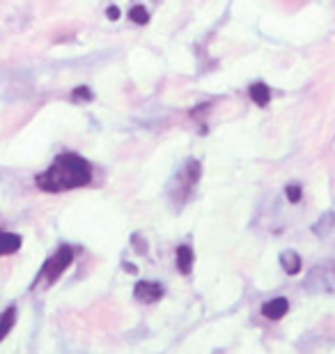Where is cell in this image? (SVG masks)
Masks as SVG:
<instances>
[{"instance_id": "7", "label": "cell", "mask_w": 335, "mask_h": 354, "mask_svg": "<svg viewBox=\"0 0 335 354\" xmlns=\"http://www.w3.org/2000/svg\"><path fill=\"white\" fill-rule=\"evenodd\" d=\"M280 265L285 269V274L294 276L301 272V256H298L296 251H285L280 256Z\"/></svg>"}, {"instance_id": "11", "label": "cell", "mask_w": 335, "mask_h": 354, "mask_svg": "<svg viewBox=\"0 0 335 354\" xmlns=\"http://www.w3.org/2000/svg\"><path fill=\"white\" fill-rule=\"evenodd\" d=\"M333 228H335V212H329V214H326L322 221H319L315 228H312V232L319 235V237H324L326 232H331Z\"/></svg>"}, {"instance_id": "8", "label": "cell", "mask_w": 335, "mask_h": 354, "mask_svg": "<svg viewBox=\"0 0 335 354\" xmlns=\"http://www.w3.org/2000/svg\"><path fill=\"white\" fill-rule=\"evenodd\" d=\"M177 269L182 274H191V269H193V251H191V246H180L177 249Z\"/></svg>"}, {"instance_id": "1", "label": "cell", "mask_w": 335, "mask_h": 354, "mask_svg": "<svg viewBox=\"0 0 335 354\" xmlns=\"http://www.w3.org/2000/svg\"><path fill=\"white\" fill-rule=\"evenodd\" d=\"M37 187L48 191V194H58V191H69L85 187L92 182V168L83 157L78 154L65 152L53 161V166L46 173L37 175Z\"/></svg>"}, {"instance_id": "4", "label": "cell", "mask_w": 335, "mask_h": 354, "mask_svg": "<svg viewBox=\"0 0 335 354\" xmlns=\"http://www.w3.org/2000/svg\"><path fill=\"white\" fill-rule=\"evenodd\" d=\"M163 292H166V290H163L161 283H154V281H140V283H135V290H133L135 299L142 301V304H152L156 299H161Z\"/></svg>"}, {"instance_id": "10", "label": "cell", "mask_w": 335, "mask_h": 354, "mask_svg": "<svg viewBox=\"0 0 335 354\" xmlns=\"http://www.w3.org/2000/svg\"><path fill=\"white\" fill-rule=\"evenodd\" d=\"M14 322H17V308L10 306L3 315H0V341H3V338L12 331Z\"/></svg>"}, {"instance_id": "5", "label": "cell", "mask_w": 335, "mask_h": 354, "mask_svg": "<svg viewBox=\"0 0 335 354\" xmlns=\"http://www.w3.org/2000/svg\"><path fill=\"white\" fill-rule=\"evenodd\" d=\"M289 310V301L285 297H276V299H269L265 306H262V315L267 320H280V317L287 315Z\"/></svg>"}, {"instance_id": "6", "label": "cell", "mask_w": 335, "mask_h": 354, "mask_svg": "<svg viewBox=\"0 0 335 354\" xmlns=\"http://www.w3.org/2000/svg\"><path fill=\"white\" fill-rule=\"evenodd\" d=\"M19 249H21V237L14 235V232L0 230V256H10V253H17Z\"/></svg>"}, {"instance_id": "15", "label": "cell", "mask_w": 335, "mask_h": 354, "mask_svg": "<svg viewBox=\"0 0 335 354\" xmlns=\"http://www.w3.org/2000/svg\"><path fill=\"white\" fill-rule=\"evenodd\" d=\"M106 17L115 21V19L119 17V10H117V7H108V10H106Z\"/></svg>"}, {"instance_id": "3", "label": "cell", "mask_w": 335, "mask_h": 354, "mask_svg": "<svg viewBox=\"0 0 335 354\" xmlns=\"http://www.w3.org/2000/svg\"><path fill=\"white\" fill-rule=\"evenodd\" d=\"M71 260H74V249H71L69 244L60 246V249L55 251V256H51L46 260L44 269H41V276H44L48 283L58 281L62 276V272H65V269L71 265Z\"/></svg>"}, {"instance_id": "9", "label": "cell", "mask_w": 335, "mask_h": 354, "mask_svg": "<svg viewBox=\"0 0 335 354\" xmlns=\"http://www.w3.org/2000/svg\"><path fill=\"white\" fill-rule=\"evenodd\" d=\"M248 95L258 106H267L271 102V90L265 86V83H253L251 90H248Z\"/></svg>"}, {"instance_id": "14", "label": "cell", "mask_w": 335, "mask_h": 354, "mask_svg": "<svg viewBox=\"0 0 335 354\" xmlns=\"http://www.w3.org/2000/svg\"><path fill=\"white\" fill-rule=\"evenodd\" d=\"M74 99H78V102H90V99H92L90 88H78V90H74Z\"/></svg>"}, {"instance_id": "12", "label": "cell", "mask_w": 335, "mask_h": 354, "mask_svg": "<svg viewBox=\"0 0 335 354\" xmlns=\"http://www.w3.org/2000/svg\"><path fill=\"white\" fill-rule=\"evenodd\" d=\"M129 17H131V21H133V24H138V26H145L147 21H149V12H147V10H145V7H142V5H135V7H131Z\"/></svg>"}, {"instance_id": "13", "label": "cell", "mask_w": 335, "mask_h": 354, "mask_svg": "<svg viewBox=\"0 0 335 354\" xmlns=\"http://www.w3.org/2000/svg\"><path fill=\"white\" fill-rule=\"evenodd\" d=\"M285 194H287L289 203H298V201H301V187H298V184H289V187L285 189Z\"/></svg>"}, {"instance_id": "2", "label": "cell", "mask_w": 335, "mask_h": 354, "mask_svg": "<svg viewBox=\"0 0 335 354\" xmlns=\"http://www.w3.org/2000/svg\"><path fill=\"white\" fill-rule=\"evenodd\" d=\"M305 288L310 292H335V260L312 269L308 281H305Z\"/></svg>"}]
</instances>
